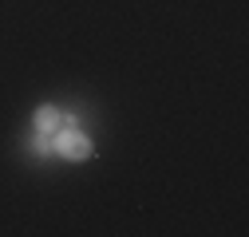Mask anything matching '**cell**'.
Listing matches in <instances>:
<instances>
[{
	"mask_svg": "<svg viewBox=\"0 0 249 237\" xmlns=\"http://www.w3.org/2000/svg\"><path fill=\"white\" fill-rule=\"evenodd\" d=\"M52 154L68 158V162H83V158H91V138L75 127H59L52 135Z\"/></svg>",
	"mask_w": 249,
	"mask_h": 237,
	"instance_id": "cell-1",
	"label": "cell"
},
{
	"mask_svg": "<svg viewBox=\"0 0 249 237\" xmlns=\"http://www.w3.org/2000/svg\"><path fill=\"white\" fill-rule=\"evenodd\" d=\"M32 127H36L40 135H55L59 127H75V118H71V115H64L59 107H40V111H36V118H32Z\"/></svg>",
	"mask_w": 249,
	"mask_h": 237,
	"instance_id": "cell-2",
	"label": "cell"
},
{
	"mask_svg": "<svg viewBox=\"0 0 249 237\" xmlns=\"http://www.w3.org/2000/svg\"><path fill=\"white\" fill-rule=\"evenodd\" d=\"M36 151H40V154H52V142H48V135H40V131H36Z\"/></svg>",
	"mask_w": 249,
	"mask_h": 237,
	"instance_id": "cell-3",
	"label": "cell"
}]
</instances>
